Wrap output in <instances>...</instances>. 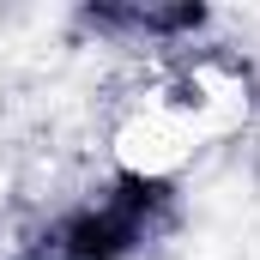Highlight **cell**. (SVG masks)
I'll return each instance as SVG.
<instances>
[{
  "mask_svg": "<svg viewBox=\"0 0 260 260\" xmlns=\"http://www.w3.org/2000/svg\"><path fill=\"white\" fill-rule=\"evenodd\" d=\"M194 145H200V133L170 103H151L145 115H133L127 127L115 133V157H121V170H127L133 182H157V176L182 170L194 157Z\"/></svg>",
  "mask_w": 260,
  "mask_h": 260,
  "instance_id": "6da1fadb",
  "label": "cell"
}]
</instances>
